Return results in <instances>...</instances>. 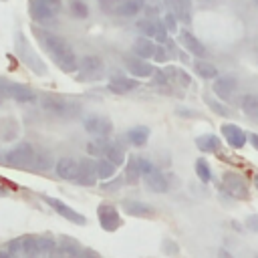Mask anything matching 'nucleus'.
<instances>
[{
	"label": "nucleus",
	"mask_w": 258,
	"mask_h": 258,
	"mask_svg": "<svg viewBox=\"0 0 258 258\" xmlns=\"http://www.w3.org/2000/svg\"><path fill=\"white\" fill-rule=\"evenodd\" d=\"M42 42H44L48 54L52 56V60L58 64L60 71H64V73H75V71L79 69V58H77L75 50L71 48V44H69L62 36L52 34V32H44Z\"/></svg>",
	"instance_id": "1"
},
{
	"label": "nucleus",
	"mask_w": 258,
	"mask_h": 258,
	"mask_svg": "<svg viewBox=\"0 0 258 258\" xmlns=\"http://www.w3.org/2000/svg\"><path fill=\"white\" fill-rule=\"evenodd\" d=\"M77 81L81 83H93V81H99L105 73V64H103V58L97 56V54H85L81 60H79V69H77Z\"/></svg>",
	"instance_id": "2"
},
{
	"label": "nucleus",
	"mask_w": 258,
	"mask_h": 258,
	"mask_svg": "<svg viewBox=\"0 0 258 258\" xmlns=\"http://www.w3.org/2000/svg\"><path fill=\"white\" fill-rule=\"evenodd\" d=\"M16 52H18L20 60H22L34 75H44V73H46V67H44L42 58L30 48V44H28V40L24 38L22 32L16 34Z\"/></svg>",
	"instance_id": "3"
},
{
	"label": "nucleus",
	"mask_w": 258,
	"mask_h": 258,
	"mask_svg": "<svg viewBox=\"0 0 258 258\" xmlns=\"http://www.w3.org/2000/svg\"><path fill=\"white\" fill-rule=\"evenodd\" d=\"M0 97L14 99L16 103H32L36 99V95L32 93L30 87L20 85V83H12L6 79H0Z\"/></svg>",
	"instance_id": "4"
},
{
	"label": "nucleus",
	"mask_w": 258,
	"mask_h": 258,
	"mask_svg": "<svg viewBox=\"0 0 258 258\" xmlns=\"http://www.w3.org/2000/svg\"><path fill=\"white\" fill-rule=\"evenodd\" d=\"M34 157H36V151L32 149V145L30 143H20L4 155V161L12 167H30L34 163Z\"/></svg>",
	"instance_id": "5"
},
{
	"label": "nucleus",
	"mask_w": 258,
	"mask_h": 258,
	"mask_svg": "<svg viewBox=\"0 0 258 258\" xmlns=\"http://www.w3.org/2000/svg\"><path fill=\"white\" fill-rule=\"evenodd\" d=\"M83 127L87 133L91 135H97L99 139H105L111 131H113V123L109 117H103V115H89L83 119Z\"/></svg>",
	"instance_id": "6"
},
{
	"label": "nucleus",
	"mask_w": 258,
	"mask_h": 258,
	"mask_svg": "<svg viewBox=\"0 0 258 258\" xmlns=\"http://www.w3.org/2000/svg\"><path fill=\"white\" fill-rule=\"evenodd\" d=\"M97 216H99V224L107 232H115L121 226V216L113 204H101L97 208Z\"/></svg>",
	"instance_id": "7"
},
{
	"label": "nucleus",
	"mask_w": 258,
	"mask_h": 258,
	"mask_svg": "<svg viewBox=\"0 0 258 258\" xmlns=\"http://www.w3.org/2000/svg\"><path fill=\"white\" fill-rule=\"evenodd\" d=\"M42 200L58 214V216H62V218H67L69 222H75V224H87V218L83 216V214H79L77 210H73L71 206H67L64 202H60V200H56V198H48V196H42Z\"/></svg>",
	"instance_id": "8"
},
{
	"label": "nucleus",
	"mask_w": 258,
	"mask_h": 258,
	"mask_svg": "<svg viewBox=\"0 0 258 258\" xmlns=\"http://www.w3.org/2000/svg\"><path fill=\"white\" fill-rule=\"evenodd\" d=\"M125 67L127 71L133 75V79H143V77H151L155 73L153 64H149L145 58H139L135 54H127L125 56Z\"/></svg>",
	"instance_id": "9"
},
{
	"label": "nucleus",
	"mask_w": 258,
	"mask_h": 258,
	"mask_svg": "<svg viewBox=\"0 0 258 258\" xmlns=\"http://www.w3.org/2000/svg\"><path fill=\"white\" fill-rule=\"evenodd\" d=\"M179 42H181V46H183L189 54H194V56H198V58L206 56V46H204V42H202L198 36H194V32H189L187 28L179 30Z\"/></svg>",
	"instance_id": "10"
},
{
	"label": "nucleus",
	"mask_w": 258,
	"mask_h": 258,
	"mask_svg": "<svg viewBox=\"0 0 258 258\" xmlns=\"http://www.w3.org/2000/svg\"><path fill=\"white\" fill-rule=\"evenodd\" d=\"M28 12H30V18L36 20V22H46V20H52L54 18V8L48 6L44 0H28Z\"/></svg>",
	"instance_id": "11"
},
{
	"label": "nucleus",
	"mask_w": 258,
	"mask_h": 258,
	"mask_svg": "<svg viewBox=\"0 0 258 258\" xmlns=\"http://www.w3.org/2000/svg\"><path fill=\"white\" fill-rule=\"evenodd\" d=\"M75 181L79 185H95L97 181V169H95V161L93 159H81L79 161V171Z\"/></svg>",
	"instance_id": "12"
},
{
	"label": "nucleus",
	"mask_w": 258,
	"mask_h": 258,
	"mask_svg": "<svg viewBox=\"0 0 258 258\" xmlns=\"http://www.w3.org/2000/svg\"><path fill=\"white\" fill-rule=\"evenodd\" d=\"M236 87H238V81H236L234 77H230V75H226V77H216V81H214V85H212L214 93H216L220 99H230V97L234 95Z\"/></svg>",
	"instance_id": "13"
},
{
	"label": "nucleus",
	"mask_w": 258,
	"mask_h": 258,
	"mask_svg": "<svg viewBox=\"0 0 258 258\" xmlns=\"http://www.w3.org/2000/svg\"><path fill=\"white\" fill-rule=\"evenodd\" d=\"M222 133H224L228 145H232L234 149L244 147V143H246V133L242 131V127H238V125H234V123H224V125H222Z\"/></svg>",
	"instance_id": "14"
},
{
	"label": "nucleus",
	"mask_w": 258,
	"mask_h": 258,
	"mask_svg": "<svg viewBox=\"0 0 258 258\" xmlns=\"http://www.w3.org/2000/svg\"><path fill=\"white\" fill-rule=\"evenodd\" d=\"M54 171L58 177L62 179H73L77 177V171H79V161L73 159V157H60L56 163H54Z\"/></svg>",
	"instance_id": "15"
},
{
	"label": "nucleus",
	"mask_w": 258,
	"mask_h": 258,
	"mask_svg": "<svg viewBox=\"0 0 258 258\" xmlns=\"http://www.w3.org/2000/svg\"><path fill=\"white\" fill-rule=\"evenodd\" d=\"M137 85H139V81L133 79V77H113L107 87H109V91L115 93V95H127L129 91L137 89Z\"/></svg>",
	"instance_id": "16"
},
{
	"label": "nucleus",
	"mask_w": 258,
	"mask_h": 258,
	"mask_svg": "<svg viewBox=\"0 0 258 258\" xmlns=\"http://www.w3.org/2000/svg\"><path fill=\"white\" fill-rule=\"evenodd\" d=\"M40 103H42V109L48 111V113H52V115H64L67 113V101L62 97H58V95L46 93Z\"/></svg>",
	"instance_id": "17"
},
{
	"label": "nucleus",
	"mask_w": 258,
	"mask_h": 258,
	"mask_svg": "<svg viewBox=\"0 0 258 258\" xmlns=\"http://www.w3.org/2000/svg\"><path fill=\"white\" fill-rule=\"evenodd\" d=\"M224 187L236 198H246V183L238 173H232V171L224 173Z\"/></svg>",
	"instance_id": "18"
},
{
	"label": "nucleus",
	"mask_w": 258,
	"mask_h": 258,
	"mask_svg": "<svg viewBox=\"0 0 258 258\" xmlns=\"http://www.w3.org/2000/svg\"><path fill=\"white\" fill-rule=\"evenodd\" d=\"M123 208L129 216H137V218H153L155 216V210L149 204H143V202H137V200H127L123 204Z\"/></svg>",
	"instance_id": "19"
},
{
	"label": "nucleus",
	"mask_w": 258,
	"mask_h": 258,
	"mask_svg": "<svg viewBox=\"0 0 258 258\" xmlns=\"http://www.w3.org/2000/svg\"><path fill=\"white\" fill-rule=\"evenodd\" d=\"M143 179H145V185L151 189V191H155V194H163V191H167V177L159 171V169H153L151 173H147V175H143Z\"/></svg>",
	"instance_id": "20"
},
{
	"label": "nucleus",
	"mask_w": 258,
	"mask_h": 258,
	"mask_svg": "<svg viewBox=\"0 0 258 258\" xmlns=\"http://www.w3.org/2000/svg\"><path fill=\"white\" fill-rule=\"evenodd\" d=\"M133 52H135V56H139V58H153V52H155V44H153V40L151 38H147V36H137L135 38V42H133Z\"/></svg>",
	"instance_id": "21"
},
{
	"label": "nucleus",
	"mask_w": 258,
	"mask_h": 258,
	"mask_svg": "<svg viewBox=\"0 0 258 258\" xmlns=\"http://www.w3.org/2000/svg\"><path fill=\"white\" fill-rule=\"evenodd\" d=\"M141 10H143V0H121L115 8V14L123 18H131V16H137Z\"/></svg>",
	"instance_id": "22"
},
{
	"label": "nucleus",
	"mask_w": 258,
	"mask_h": 258,
	"mask_svg": "<svg viewBox=\"0 0 258 258\" xmlns=\"http://www.w3.org/2000/svg\"><path fill=\"white\" fill-rule=\"evenodd\" d=\"M171 8L177 20H181L183 24L191 22V0H171Z\"/></svg>",
	"instance_id": "23"
},
{
	"label": "nucleus",
	"mask_w": 258,
	"mask_h": 258,
	"mask_svg": "<svg viewBox=\"0 0 258 258\" xmlns=\"http://www.w3.org/2000/svg\"><path fill=\"white\" fill-rule=\"evenodd\" d=\"M20 246H22V256L24 258H42L40 250H38V238L36 236L20 238Z\"/></svg>",
	"instance_id": "24"
},
{
	"label": "nucleus",
	"mask_w": 258,
	"mask_h": 258,
	"mask_svg": "<svg viewBox=\"0 0 258 258\" xmlns=\"http://www.w3.org/2000/svg\"><path fill=\"white\" fill-rule=\"evenodd\" d=\"M95 169H97V179H111V177H115V171H117V165H113L109 159H105V157H99L97 161H95Z\"/></svg>",
	"instance_id": "25"
},
{
	"label": "nucleus",
	"mask_w": 258,
	"mask_h": 258,
	"mask_svg": "<svg viewBox=\"0 0 258 258\" xmlns=\"http://www.w3.org/2000/svg\"><path fill=\"white\" fill-rule=\"evenodd\" d=\"M196 145H198L200 151L214 153V151L220 149V139H218L216 135H212V133H206V135H200V137L196 139Z\"/></svg>",
	"instance_id": "26"
},
{
	"label": "nucleus",
	"mask_w": 258,
	"mask_h": 258,
	"mask_svg": "<svg viewBox=\"0 0 258 258\" xmlns=\"http://www.w3.org/2000/svg\"><path fill=\"white\" fill-rule=\"evenodd\" d=\"M127 139H129L135 147H143V145L147 143V139H149V127L139 125V127L129 129V131H127Z\"/></svg>",
	"instance_id": "27"
},
{
	"label": "nucleus",
	"mask_w": 258,
	"mask_h": 258,
	"mask_svg": "<svg viewBox=\"0 0 258 258\" xmlns=\"http://www.w3.org/2000/svg\"><path fill=\"white\" fill-rule=\"evenodd\" d=\"M105 159H109L113 165H123L125 163V149L119 143H109L105 149Z\"/></svg>",
	"instance_id": "28"
},
{
	"label": "nucleus",
	"mask_w": 258,
	"mask_h": 258,
	"mask_svg": "<svg viewBox=\"0 0 258 258\" xmlns=\"http://www.w3.org/2000/svg\"><path fill=\"white\" fill-rule=\"evenodd\" d=\"M194 71H196L202 79H216V77H218V69H216L212 62L202 60V58L194 62Z\"/></svg>",
	"instance_id": "29"
},
{
	"label": "nucleus",
	"mask_w": 258,
	"mask_h": 258,
	"mask_svg": "<svg viewBox=\"0 0 258 258\" xmlns=\"http://www.w3.org/2000/svg\"><path fill=\"white\" fill-rule=\"evenodd\" d=\"M141 177V171H139V163H137V157H129L127 165H125V181L129 185H135Z\"/></svg>",
	"instance_id": "30"
},
{
	"label": "nucleus",
	"mask_w": 258,
	"mask_h": 258,
	"mask_svg": "<svg viewBox=\"0 0 258 258\" xmlns=\"http://www.w3.org/2000/svg\"><path fill=\"white\" fill-rule=\"evenodd\" d=\"M137 30L147 36V38H155V32H157V20L155 18H141L137 20Z\"/></svg>",
	"instance_id": "31"
},
{
	"label": "nucleus",
	"mask_w": 258,
	"mask_h": 258,
	"mask_svg": "<svg viewBox=\"0 0 258 258\" xmlns=\"http://www.w3.org/2000/svg\"><path fill=\"white\" fill-rule=\"evenodd\" d=\"M242 111L250 119H258V97L256 95H244V99H242Z\"/></svg>",
	"instance_id": "32"
},
{
	"label": "nucleus",
	"mask_w": 258,
	"mask_h": 258,
	"mask_svg": "<svg viewBox=\"0 0 258 258\" xmlns=\"http://www.w3.org/2000/svg\"><path fill=\"white\" fill-rule=\"evenodd\" d=\"M52 161H54V159H52V155H50L48 151H40V153L34 157V163H32V165H34L36 169L44 171V169H50V167L54 165Z\"/></svg>",
	"instance_id": "33"
},
{
	"label": "nucleus",
	"mask_w": 258,
	"mask_h": 258,
	"mask_svg": "<svg viewBox=\"0 0 258 258\" xmlns=\"http://www.w3.org/2000/svg\"><path fill=\"white\" fill-rule=\"evenodd\" d=\"M69 8H71V14L75 16V18H87L89 16V6L83 2V0H71V4H69Z\"/></svg>",
	"instance_id": "34"
},
{
	"label": "nucleus",
	"mask_w": 258,
	"mask_h": 258,
	"mask_svg": "<svg viewBox=\"0 0 258 258\" xmlns=\"http://www.w3.org/2000/svg\"><path fill=\"white\" fill-rule=\"evenodd\" d=\"M196 173H198V177L204 183H208L212 179V169H210V165H208L206 159H196Z\"/></svg>",
	"instance_id": "35"
},
{
	"label": "nucleus",
	"mask_w": 258,
	"mask_h": 258,
	"mask_svg": "<svg viewBox=\"0 0 258 258\" xmlns=\"http://www.w3.org/2000/svg\"><path fill=\"white\" fill-rule=\"evenodd\" d=\"M38 238V250H40V256H50V252L56 248V242L50 238V236H36Z\"/></svg>",
	"instance_id": "36"
},
{
	"label": "nucleus",
	"mask_w": 258,
	"mask_h": 258,
	"mask_svg": "<svg viewBox=\"0 0 258 258\" xmlns=\"http://www.w3.org/2000/svg\"><path fill=\"white\" fill-rule=\"evenodd\" d=\"M107 145H109V143H107L105 139H99V137H97V141L87 143V153H89V155H93V157H97V155H105Z\"/></svg>",
	"instance_id": "37"
},
{
	"label": "nucleus",
	"mask_w": 258,
	"mask_h": 258,
	"mask_svg": "<svg viewBox=\"0 0 258 258\" xmlns=\"http://www.w3.org/2000/svg\"><path fill=\"white\" fill-rule=\"evenodd\" d=\"M161 22L165 24L167 32H177V18H175V14H173V12H165Z\"/></svg>",
	"instance_id": "38"
},
{
	"label": "nucleus",
	"mask_w": 258,
	"mask_h": 258,
	"mask_svg": "<svg viewBox=\"0 0 258 258\" xmlns=\"http://www.w3.org/2000/svg\"><path fill=\"white\" fill-rule=\"evenodd\" d=\"M206 103L210 105V109H212L214 113H218V115H230V109H228L226 105H222V103L214 101L212 97H206Z\"/></svg>",
	"instance_id": "39"
},
{
	"label": "nucleus",
	"mask_w": 258,
	"mask_h": 258,
	"mask_svg": "<svg viewBox=\"0 0 258 258\" xmlns=\"http://www.w3.org/2000/svg\"><path fill=\"white\" fill-rule=\"evenodd\" d=\"M167 58H169V52H167V48H165L163 44L155 46V52H153V60H155V62H165Z\"/></svg>",
	"instance_id": "40"
},
{
	"label": "nucleus",
	"mask_w": 258,
	"mask_h": 258,
	"mask_svg": "<svg viewBox=\"0 0 258 258\" xmlns=\"http://www.w3.org/2000/svg\"><path fill=\"white\" fill-rule=\"evenodd\" d=\"M137 163H139V171H141V177H143V175H147V173H151V171L155 169V165H153L149 159L137 157Z\"/></svg>",
	"instance_id": "41"
},
{
	"label": "nucleus",
	"mask_w": 258,
	"mask_h": 258,
	"mask_svg": "<svg viewBox=\"0 0 258 258\" xmlns=\"http://www.w3.org/2000/svg\"><path fill=\"white\" fill-rule=\"evenodd\" d=\"M113 181H109V183H103V189H107V191H117L121 185H123V181L125 179H121V177H111Z\"/></svg>",
	"instance_id": "42"
},
{
	"label": "nucleus",
	"mask_w": 258,
	"mask_h": 258,
	"mask_svg": "<svg viewBox=\"0 0 258 258\" xmlns=\"http://www.w3.org/2000/svg\"><path fill=\"white\" fill-rule=\"evenodd\" d=\"M179 79V85H183V87H187L189 83H191V77L185 73V71H181V69H177V75H175V81Z\"/></svg>",
	"instance_id": "43"
},
{
	"label": "nucleus",
	"mask_w": 258,
	"mask_h": 258,
	"mask_svg": "<svg viewBox=\"0 0 258 258\" xmlns=\"http://www.w3.org/2000/svg\"><path fill=\"white\" fill-rule=\"evenodd\" d=\"M246 226H248L252 232H256V234H258V216H256V214L248 216V218H246Z\"/></svg>",
	"instance_id": "44"
},
{
	"label": "nucleus",
	"mask_w": 258,
	"mask_h": 258,
	"mask_svg": "<svg viewBox=\"0 0 258 258\" xmlns=\"http://www.w3.org/2000/svg\"><path fill=\"white\" fill-rule=\"evenodd\" d=\"M153 77H155V83H157V85H167V83H169V79H167V75H165L163 71H155Z\"/></svg>",
	"instance_id": "45"
},
{
	"label": "nucleus",
	"mask_w": 258,
	"mask_h": 258,
	"mask_svg": "<svg viewBox=\"0 0 258 258\" xmlns=\"http://www.w3.org/2000/svg\"><path fill=\"white\" fill-rule=\"evenodd\" d=\"M75 258H99V256H97V252H93V250H89V248H81Z\"/></svg>",
	"instance_id": "46"
},
{
	"label": "nucleus",
	"mask_w": 258,
	"mask_h": 258,
	"mask_svg": "<svg viewBox=\"0 0 258 258\" xmlns=\"http://www.w3.org/2000/svg\"><path fill=\"white\" fill-rule=\"evenodd\" d=\"M163 250H165L167 254H177V246H175V244H173L171 240H167V242H165V246H163Z\"/></svg>",
	"instance_id": "47"
},
{
	"label": "nucleus",
	"mask_w": 258,
	"mask_h": 258,
	"mask_svg": "<svg viewBox=\"0 0 258 258\" xmlns=\"http://www.w3.org/2000/svg\"><path fill=\"white\" fill-rule=\"evenodd\" d=\"M44 2H46L48 6H52L54 10H58V8H60V0H44Z\"/></svg>",
	"instance_id": "48"
},
{
	"label": "nucleus",
	"mask_w": 258,
	"mask_h": 258,
	"mask_svg": "<svg viewBox=\"0 0 258 258\" xmlns=\"http://www.w3.org/2000/svg\"><path fill=\"white\" fill-rule=\"evenodd\" d=\"M250 143L254 145V149H258V135L256 133H250Z\"/></svg>",
	"instance_id": "49"
},
{
	"label": "nucleus",
	"mask_w": 258,
	"mask_h": 258,
	"mask_svg": "<svg viewBox=\"0 0 258 258\" xmlns=\"http://www.w3.org/2000/svg\"><path fill=\"white\" fill-rule=\"evenodd\" d=\"M0 258H14V256L8 250H0Z\"/></svg>",
	"instance_id": "50"
},
{
	"label": "nucleus",
	"mask_w": 258,
	"mask_h": 258,
	"mask_svg": "<svg viewBox=\"0 0 258 258\" xmlns=\"http://www.w3.org/2000/svg\"><path fill=\"white\" fill-rule=\"evenodd\" d=\"M220 256H222V258H230V254H228V252H224V250L220 252Z\"/></svg>",
	"instance_id": "51"
},
{
	"label": "nucleus",
	"mask_w": 258,
	"mask_h": 258,
	"mask_svg": "<svg viewBox=\"0 0 258 258\" xmlns=\"http://www.w3.org/2000/svg\"><path fill=\"white\" fill-rule=\"evenodd\" d=\"M254 2H256V6H258V0H254Z\"/></svg>",
	"instance_id": "52"
},
{
	"label": "nucleus",
	"mask_w": 258,
	"mask_h": 258,
	"mask_svg": "<svg viewBox=\"0 0 258 258\" xmlns=\"http://www.w3.org/2000/svg\"><path fill=\"white\" fill-rule=\"evenodd\" d=\"M256 179H258V175H256Z\"/></svg>",
	"instance_id": "53"
},
{
	"label": "nucleus",
	"mask_w": 258,
	"mask_h": 258,
	"mask_svg": "<svg viewBox=\"0 0 258 258\" xmlns=\"http://www.w3.org/2000/svg\"><path fill=\"white\" fill-rule=\"evenodd\" d=\"M204 2H208V0H204Z\"/></svg>",
	"instance_id": "54"
}]
</instances>
